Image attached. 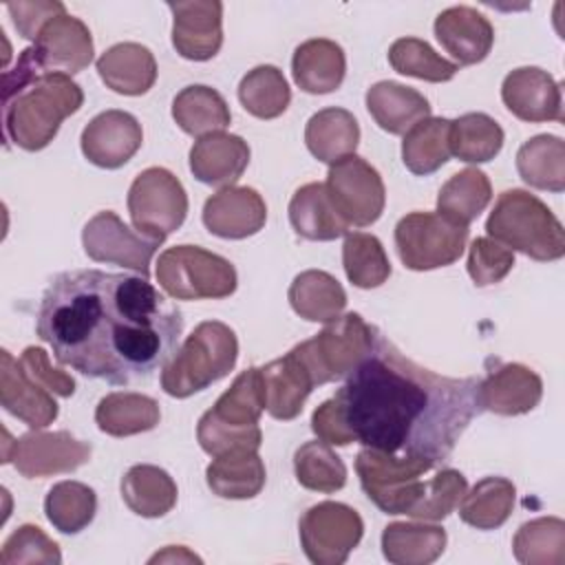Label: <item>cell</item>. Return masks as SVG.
<instances>
[{"label": "cell", "mask_w": 565, "mask_h": 565, "mask_svg": "<svg viewBox=\"0 0 565 565\" xmlns=\"http://www.w3.org/2000/svg\"><path fill=\"white\" fill-rule=\"evenodd\" d=\"M481 377L437 375L404 358L382 333L342 388L311 415L329 446L362 444L386 455L441 463L483 411Z\"/></svg>", "instance_id": "cell-1"}, {"label": "cell", "mask_w": 565, "mask_h": 565, "mask_svg": "<svg viewBox=\"0 0 565 565\" xmlns=\"http://www.w3.org/2000/svg\"><path fill=\"white\" fill-rule=\"evenodd\" d=\"M183 318L146 276L73 269L46 287L35 333L60 364L108 384L150 380L177 353Z\"/></svg>", "instance_id": "cell-2"}, {"label": "cell", "mask_w": 565, "mask_h": 565, "mask_svg": "<svg viewBox=\"0 0 565 565\" xmlns=\"http://www.w3.org/2000/svg\"><path fill=\"white\" fill-rule=\"evenodd\" d=\"M82 104L84 93L71 75L42 73L2 93L4 132L22 150H42L53 141L60 124Z\"/></svg>", "instance_id": "cell-3"}, {"label": "cell", "mask_w": 565, "mask_h": 565, "mask_svg": "<svg viewBox=\"0 0 565 565\" xmlns=\"http://www.w3.org/2000/svg\"><path fill=\"white\" fill-rule=\"evenodd\" d=\"M488 238L534 260L550 263L565 254V230L534 194L512 188L499 194L488 221Z\"/></svg>", "instance_id": "cell-4"}, {"label": "cell", "mask_w": 565, "mask_h": 565, "mask_svg": "<svg viewBox=\"0 0 565 565\" xmlns=\"http://www.w3.org/2000/svg\"><path fill=\"white\" fill-rule=\"evenodd\" d=\"M265 411V388L260 369L243 371L232 386L205 411L196 426L201 448L218 457L230 450H258L263 433L258 417Z\"/></svg>", "instance_id": "cell-5"}, {"label": "cell", "mask_w": 565, "mask_h": 565, "mask_svg": "<svg viewBox=\"0 0 565 565\" xmlns=\"http://www.w3.org/2000/svg\"><path fill=\"white\" fill-rule=\"evenodd\" d=\"M238 358L236 333L218 320H205L183 340L163 366L161 388L170 397H190L225 377Z\"/></svg>", "instance_id": "cell-6"}, {"label": "cell", "mask_w": 565, "mask_h": 565, "mask_svg": "<svg viewBox=\"0 0 565 565\" xmlns=\"http://www.w3.org/2000/svg\"><path fill=\"white\" fill-rule=\"evenodd\" d=\"M377 331L366 324L360 313H344L327 322V327L313 338L294 347L302 360L316 386L338 382L351 375V371L373 351Z\"/></svg>", "instance_id": "cell-7"}, {"label": "cell", "mask_w": 565, "mask_h": 565, "mask_svg": "<svg viewBox=\"0 0 565 565\" xmlns=\"http://www.w3.org/2000/svg\"><path fill=\"white\" fill-rule=\"evenodd\" d=\"M159 287L177 300L227 298L236 289L234 265L196 245L168 247L157 260Z\"/></svg>", "instance_id": "cell-8"}, {"label": "cell", "mask_w": 565, "mask_h": 565, "mask_svg": "<svg viewBox=\"0 0 565 565\" xmlns=\"http://www.w3.org/2000/svg\"><path fill=\"white\" fill-rule=\"evenodd\" d=\"M435 466L428 459L397 457L373 448H364L355 457L362 490L386 514H408L424 494L422 475Z\"/></svg>", "instance_id": "cell-9"}, {"label": "cell", "mask_w": 565, "mask_h": 565, "mask_svg": "<svg viewBox=\"0 0 565 565\" xmlns=\"http://www.w3.org/2000/svg\"><path fill=\"white\" fill-rule=\"evenodd\" d=\"M468 225L439 212H411L395 225V247L404 267L428 271L452 265L466 249Z\"/></svg>", "instance_id": "cell-10"}, {"label": "cell", "mask_w": 565, "mask_h": 565, "mask_svg": "<svg viewBox=\"0 0 565 565\" xmlns=\"http://www.w3.org/2000/svg\"><path fill=\"white\" fill-rule=\"evenodd\" d=\"M128 212L135 230L148 238L166 241L188 216V194L166 168H146L128 190Z\"/></svg>", "instance_id": "cell-11"}, {"label": "cell", "mask_w": 565, "mask_h": 565, "mask_svg": "<svg viewBox=\"0 0 565 565\" xmlns=\"http://www.w3.org/2000/svg\"><path fill=\"white\" fill-rule=\"evenodd\" d=\"M300 545L316 565H342L360 543L364 523L360 514L338 501L311 505L298 523Z\"/></svg>", "instance_id": "cell-12"}, {"label": "cell", "mask_w": 565, "mask_h": 565, "mask_svg": "<svg viewBox=\"0 0 565 565\" xmlns=\"http://www.w3.org/2000/svg\"><path fill=\"white\" fill-rule=\"evenodd\" d=\"M324 185L340 216L353 227H366L384 212V181L380 172L358 154L335 161L329 168Z\"/></svg>", "instance_id": "cell-13"}, {"label": "cell", "mask_w": 565, "mask_h": 565, "mask_svg": "<svg viewBox=\"0 0 565 565\" xmlns=\"http://www.w3.org/2000/svg\"><path fill=\"white\" fill-rule=\"evenodd\" d=\"M82 245L88 258L95 263L119 265L135 269L148 278L150 260L161 241L148 238L137 230H130L115 212H97L82 230Z\"/></svg>", "instance_id": "cell-14"}, {"label": "cell", "mask_w": 565, "mask_h": 565, "mask_svg": "<svg viewBox=\"0 0 565 565\" xmlns=\"http://www.w3.org/2000/svg\"><path fill=\"white\" fill-rule=\"evenodd\" d=\"M7 441L9 433L4 430ZM11 450L2 455V463H13L15 470L26 479H42L60 472H73L90 459V444L75 439L66 430L42 433L33 430L15 441H9Z\"/></svg>", "instance_id": "cell-15"}, {"label": "cell", "mask_w": 565, "mask_h": 565, "mask_svg": "<svg viewBox=\"0 0 565 565\" xmlns=\"http://www.w3.org/2000/svg\"><path fill=\"white\" fill-rule=\"evenodd\" d=\"M31 51L44 73L73 75L93 62V38L79 18L62 13L42 26Z\"/></svg>", "instance_id": "cell-16"}, {"label": "cell", "mask_w": 565, "mask_h": 565, "mask_svg": "<svg viewBox=\"0 0 565 565\" xmlns=\"http://www.w3.org/2000/svg\"><path fill=\"white\" fill-rule=\"evenodd\" d=\"M143 130L141 124L126 110H104L93 117L82 130V152L84 157L106 170L121 168L141 148Z\"/></svg>", "instance_id": "cell-17"}, {"label": "cell", "mask_w": 565, "mask_h": 565, "mask_svg": "<svg viewBox=\"0 0 565 565\" xmlns=\"http://www.w3.org/2000/svg\"><path fill=\"white\" fill-rule=\"evenodd\" d=\"M172 11V44L192 62L212 60L223 44V4L218 0L168 2Z\"/></svg>", "instance_id": "cell-18"}, {"label": "cell", "mask_w": 565, "mask_h": 565, "mask_svg": "<svg viewBox=\"0 0 565 565\" xmlns=\"http://www.w3.org/2000/svg\"><path fill=\"white\" fill-rule=\"evenodd\" d=\"M501 99L521 121H563L561 86L539 66L510 71L501 84Z\"/></svg>", "instance_id": "cell-19"}, {"label": "cell", "mask_w": 565, "mask_h": 565, "mask_svg": "<svg viewBox=\"0 0 565 565\" xmlns=\"http://www.w3.org/2000/svg\"><path fill=\"white\" fill-rule=\"evenodd\" d=\"M267 205L263 196L247 185H230L212 194L203 205V225L210 234L241 241L263 230Z\"/></svg>", "instance_id": "cell-20"}, {"label": "cell", "mask_w": 565, "mask_h": 565, "mask_svg": "<svg viewBox=\"0 0 565 565\" xmlns=\"http://www.w3.org/2000/svg\"><path fill=\"white\" fill-rule=\"evenodd\" d=\"M0 402L7 413L22 419L29 428L40 430L55 422L57 402L51 391L33 382L20 360H15L7 349L0 351Z\"/></svg>", "instance_id": "cell-21"}, {"label": "cell", "mask_w": 565, "mask_h": 565, "mask_svg": "<svg viewBox=\"0 0 565 565\" xmlns=\"http://www.w3.org/2000/svg\"><path fill=\"white\" fill-rule=\"evenodd\" d=\"M435 38L461 66L479 64L488 57L494 29L486 15L472 7H450L435 18Z\"/></svg>", "instance_id": "cell-22"}, {"label": "cell", "mask_w": 565, "mask_h": 565, "mask_svg": "<svg viewBox=\"0 0 565 565\" xmlns=\"http://www.w3.org/2000/svg\"><path fill=\"white\" fill-rule=\"evenodd\" d=\"M543 395L541 377L516 362L497 364L479 386L481 408L497 415H523L530 413Z\"/></svg>", "instance_id": "cell-23"}, {"label": "cell", "mask_w": 565, "mask_h": 565, "mask_svg": "<svg viewBox=\"0 0 565 565\" xmlns=\"http://www.w3.org/2000/svg\"><path fill=\"white\" fill-rule=\"evenodd\" d=\"M249 163V146L238 135L212 132L194 141L190 150V170L205 185L230 188L241 179Z\"/></svg>", "instance_id": "cell-24"}, {"label": "cell", "mask_w": 565, "mask_h": 565, "mask_svg": "<svg viewBox=\"0 0 565 565\" xmlns=\"http://www.w3.org/2000/svg\"><path fill=\"white\" fill-rule=\"evenodd\" d=\"M265 388V408L274 419H294L300 415L305 399L316 388L311 373L291 349L260 369Z\"/></svg>", "instance_id": "cell-25"}, {"label": "cell", "mask_w": 565, "mask_h": 565, "mask_svg": "<svg viewBox=\"0 0 565 565\" xmlns=\"http://www.w3.org/2000/svg\"><path fill=\"white\" fill-rule=\"evenodd\" d=\"M102 82L119 95H143L157 82V62L148 46L119 42L97 57Z\"/></svg>", "instance_id": "cell-26"}, {"label": "cell", "mask_w": 565, "mask_h": 565, "mask_svg": "<svg viewBox=\"0 0 565 565\" xmlns=\"http://www.w3.org/2000/svg\"><path fill=\"white\" fill-rule=\"evenodd\" d=\"M347 73V57L338 42L313 38L302 42L291 57L294 82L311 95H324L340 88Z\"/></svg>", "instance_id": "cell-27"}, {"label": "cell", "mask_w": 565, "mask_h": 565, "mask_svg": "<svg viewBox=\"0 0 565 565\" xmlns=\"http://www.w3.org/2000/svg\"><path fill=\"white\" fill-rule=\"evenodd\" d=\"M366 108L375 124L391 135H406L415 124L430 117V104L419 90L391 79L366 90Z\"/></svg>", "instance_id": "cell-28"}, {"label": "cell", "mask_w": 565, "mask_h": 565, "mask_svg": "<svg viewBox=\"0 0 565 565\" xmlns=\"http://www.w3.org/2000/svg\"><path fill=\"white\" fill-rule=\"evenodd\" d=\"M289 223L307 241H333L349 234V223L335 210L324 183L298 188L289 201Z\"/></svg>", "instance_id": "cell-29"}, {"label": "cell", "mask_w": 565, "mask_h": 565, "mask_svg": "<svg viewBox=\"0 0 565 565\" xmlns=\"http://www.w3.org/2000/svg\"><path fill=\"white\" fill-rule=\"evenodd\" d=\"M358 141L360 126L355 117L344 108H322L309 117L305 128V143L309 152L329 166L349 154H355Z\"/></svg>", "instance_id": "cell-30"}, {"label": "cell", "mask_w": 565, "mask_h": 565, "mask_svg": "<svg viewBox=\"0 0 565 565\" xmlns=\"http://www.w3.org/2000/svg\"><path fill=\"white\" fill-rule=\"evenodd\" d=\"M265 463L258 450H230L212 459L205 481L216 497L252 499L265 486Z\"/></svg>", "instance_id": "cell-31"}, {"label": "cell", "mask_w": 565, "mask_h": 565, "mask_svg": "<svg viewBox=\"0 0 565 565\" xmlns=\"http://www.w3.org/2000/svg\"><path fill=\"white\" fill-rule=\"evenodd\" d=\"M446 550V530L428 523H388L382 532V554L393 565H428Z\"/></svg>", "instance_id": "cell-32"}, {"label": "cell", "mask_w": 565, "mask_h": 565, "mask_svg": "<svg viewBox=\"0 0 565 565\" xmlns=\"http://www.w3.org/2000/svg\"><path fill=\"white\" fill-rule=\"evenodd\" d=\"M161 419L157 399L143 393H108L95 408V422L102 433L113 437H130L152 430Z\"/></svg>", "instance_id": "cell-33"}, {"label": "cell", "mask_w": 565, "mask_h": 565, "mask_svg": "<svg viewBox=\"0 0 565 565\" xmlns=\"http://www.w3.org/2000/svg\"><path fill=\"white\" fill-rule=\"evenodd\" d=\"M124 503L143 519H159L177 503V483L159 466L137 463L121 479Z\"/></svg>", "instance_id": "cell-34"}, {"label": "cell", "mask_w": 565, "mask_h": 565, "mask_svg": "<svg viewBox=\"0 0 565 565\" xmlns=\"http://www.w3.org/2000/svg\"><path fill=\"white\" fill-rule=\"evenodd\" d=\"M291 309L309 322H331L347 307L342 285L322 269H307L289 285Z\"/></svg>", "instance_id": "cell-35"}, {"label": "cell", "mask_w": 565, "mask_h": 565, "mask_svg": "<svg viewBox=\"0 0 565 565\" xmlns=\"http://www.w3.org/2000/svg\"><path fill=\"white\" fill-rule=\"evenodd\" d=\"M172 117L183 132L199 139L221 132L232 121L230 106L223 95L203 84H192L177 93L172 102Z\"/></svg>", "instance_id": "cell-36"}, {"label": "cell", "mask_w": 565, "mask_h": 565, "mask_svg": "<svg viewBox=\"0 0 565 565\" xmlns=\"http://www.w3.org/2000/svg\"><path fill=\"white\" fill-rule=\"evenodd\" d=\"M519 177L536 188L550 192L565 190V143L556 135H536L527 139L516 152Z\"/></svg>", "instance_id": "cell-37"}, {"label": "cell", "mask_w": 565, "mask_h": 565, "mask_svg": "<svg viewBox=\"0 0 565 565\" xmlns=\"http://www.w3.org/2000/svg\"><path fill=\"white\" fill-rule=\"evenodd\" d=\"M516 488L510 479L503 477H486L475 483V488L461 499L459 516L463 523L477 530H494L501 527L514 508Z\"/></svg>", "instance_id": "cell-38"}, {"label": "cell", "mask_w": 565, "mask_h": 565, "mask_svg": "<svg viewBox=\"0 0 565 565\" xmlns=\"http://www.w3.org/2000/svg\"><path fill=\"white\" fill-rule=\"evenodd\" d=\"M450 159V119L428 117L415 124L402 141L404 166L419 177L433 174Z\"/></svg>", "instance_id": "cell-39"}, {"label": "cell", "mask_w": 565, "mask_h": 565, "mask_svg": "<svg viewBox=\"0 0 565 565\" xmlns=\"http://www.w3.org/2000/svg\"><path fill=\"white\" fill-rule=\"evenodd\" d=\"M490 199V179L477 168H466L441 185L437 194V212L459 225H470L488 207Z\"/></svg>", "instance_id": "cell-40"}, {"label": "cell", "mask_w": 565, "mask_h": 565, "mask_svg": "<svg viewBox=\"0 0 565 565\" xmlns=\"http://www.w3.org/2000/svg\"><path fill=\"white\" fill-rule=\"evenodd\" d=\"M503 130L486 113H466L450 121V154L466 163H486L501 152Z\"/></svg>", "instance_id": "cell-41"}, {"label": "cell", "mask_w": 565, "mask_h": 565, "mask_svg": "<svg viewBox=\"0 0 565 565\" xmlns=\"http://www.w3.org/2000/svg\"><path fill=\"white\" fill-rule=\"evenodd\" d=\"M238 99L249 115L258 119H276L287 110L291 90L282 71L271 64H260L247 71L241 79Z\"/></svg>", "instance_id": "cell-42"}, {"label": "cell", "mask_w": 565, "mask_h": 565, "mask_svg": "<svg viewBox=\"0 0 565 565\" xmlns=\"http://www.w3.org/2000/svg\"><path fill=\"white\" fill-rule=\"evenodd\" d=\"M97 512L95 490L82 481H60L44 499V514L49 523L62 534L82 532Z\"/></svg>", "instance_id": "cell-43"}, {"label": "cell", "mask_w": 565, "mask_h": 565, "mask_svg": "<svg viewBox=\"0 0 565 565\" xmlns=\"http://www.w3.org/2000/svg\"><path fill=\"white\" fill-rule=\"evenodd\" d=\"M516 561L525 565H561L565 561V523L541 516L519 527L512 541Z\"/></svg>", "instance_id": "cell-44"}, {"label": "cell", "mask_w": 565, "mask_h": 565, "mask_svg": "<svg viewBox=\"0 0 565 565\" xmlns=\"http://www.w3.org/2000/svg\"><path fill=\"white\" fill-rule=\"evenodd\" d=\"M342 265L347 278L360 289L380 287L391 276V263L380 238L366 232L347 234L342 245Z\"/></svg>", "instance_id": "cell-45"}, {"label": "cell", "mask_w": 565, "mask_h": 565, "mask_svg": "<svg viewBox=\"0 0 565 565\" xmlns=\"http://www.w3.org/2000/svg\"><path fill=\"white\" fill-rule=\"evenodd\" d=\"M296 479L313 492H335L347 483V466L322 439L302 444L294 455Z\"/></svg>", "instance_id": "cell-46"}, {"label": "cell", "mask_w": 565, "mask_h": 565, "mask_svg": "<svg viewBox=\"0 0 565 565\" xmlns=\"http://www.w3.org/2000/svg\"><path fill=\"white\" fill-rule=\"evenodd\" d=\"M388 62L393 71L417 77L424 82H448L457 75L459 64L448 62L435 49L419 38H399L388 49Z\"/></svg>", "instance_id": "cell-47"}, {"label": "cell", "mask_w": 565, "mask_h": 565, "mask_svg": "<svg viewBox=\"0 0 565 565\" xmlns=\"http://www.w3.org/2000/svg\"><path fill=\"white\" fill-rule=\"evenodd\" d=\"M466 490V477L459 470L444 468L426 481L424 494L408 512V516L419 521H441L461 503Z\"/></svg>", "instance_id": "cell-48"}, {"label": "cell", "mask_w": 565, "mask_h": 565, "mask_svg": "<svg viewBox=\"0 0 565 565\" xmlns=\"http://www.w3.org/2000/svg\"><path fill=\"white\" fill-rule=\"evenodd\" d=\"M0 561L4 565L18 563H62L60 547L38 525H20L2 545Z\"/></svg>", "instance_id": "cell-49"}, {"label": "cell", "mask_w": 565, "mask_h": 565, "mask_svg": "<svg viewBox=\"0 0 565 565\" xmlns=\"http://www.w3.org/2000/svg\"><path fill=\"white\" fill-rule=\"evenodd\" d=\"M514 267V252L501 243L479 236L472 241L468 252V274L477 287H488L508 276Z\"/></svg>", "instance_id": "cell-50"}, {"label": "cell", "mask_w": 565, "mask_h": 565, "mask_svg": "<svg viewBox=\"0 0 565 565\" xmlns=\"http://www.w3.org/2000/svg\"><path fill=\"white\" fill-rule=\"evenodd\" d=\"M20 364L33 382H38L40 386H44L53 395L71 397L75 393V380L71 375H66L64 371L53 369L51 362H49V353L44 349L26 347L24 353L20 355Z\"/></svg>", "instance_id": "cell-51"}, {"label": "cell", "mask_w": 565, "mask_h": 565, "mask_svg": "<svg viewBox=\"0 0 565 565\" xmlns=\"http://www.w3.org/2000/svg\"><path fill=\"white\" fill-rule=\"evenodd\" d=\"M7 11L11 13L18 33L33 42L49 20L66 13L62 2H11L7 4Z\"/></svg>", "instance_id": "cell-52"}, {"label": "cell", "mask_w": 565, "mask_h": 565, "mask_svg": "<svg viewBox=\"0 0 565 565\" xmlns=\"http://www.w3.org/2000/svg\"><path fill=\"white\" fill-rule=\"evenodd\" d=\"M166 561H185V563H201V558L192 552H188L181 545H168L163 552H157L150 563H166Z\"/></svg>", "instance_id": "cell-53"}]
</instances>
